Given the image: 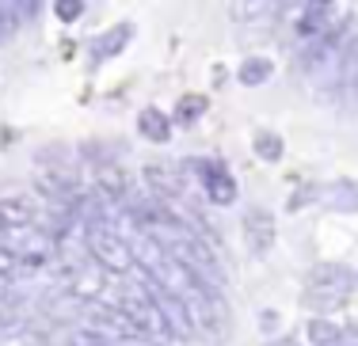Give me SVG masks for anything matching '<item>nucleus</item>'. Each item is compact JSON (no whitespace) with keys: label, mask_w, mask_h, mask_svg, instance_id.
<instances>
[{"label":"nucleus","mask_w":358,"mask_h":346,"mask_svg":"<svg viewBox=\"0 0 358 346\" xmlns=\"http://www.w3.org/2000/svg\"><path fill=\"white\" fill-rule=\"evenodd\" d=\"M110 308H118L126 319L134 324V331H138V339H152V343H168L176 339L172 327L164 324V316H160V308L152 305V297L145 293V285H122L118 289V297L110 301Z\"/></svg>","instance_id":"1"},{"label":"nucleus","mask_w":358,"mask_h":346,"mask_svg":"<svg viewBox=\"0 0 358 346\" xmlns=\"http://www.w3.org/2000/svg\"><path fill=\"white\" fill-rule=\"evenodd\" d=\"M351 293V270L343 263H320L309 270L305 278V293H301V305L313 312H331L339 308Z\"/></svg>","instance_id":"2"},{"label":"nucleus","mask_w":358,"mask_h":346,"mask_svg":"<svg viewBox=\"0 0 358 346\" xmlns=\"http://www.w3.org/2000/svg\"><path fill=\"white\" fill-rule=\"evenodd\" d=\"M183 305H187L191 331H202L210 339L225 335V305H221V293H183Z\"/></svg>","instance_id":"3"},{"label":"nucleus","mask_w":358,"mask_h":346,"mask_svg":"<svg viewBox=\"0 0 358 346\" xmlns=\"http://www.w3.org/2000/svg\"><path fill=\"white\" fill-rule=\"evenodd\" d=\"M88 251H92V263L103 270H130L134 266V248L118 236V229H92Z\"/></svg>","instance_id":"4"},{"label":"nucleus","mask_w":358,"mask_h":346,"mask_svg":"<svg viewBox=\"0 0 358 346\" xmlns=\"http://www.w3.org/2000/svg\"><path fill=\"white\" fill-rule=\"evenodd\" d=\"M191 164H194V172H199L206 194L217 202V206H229V202L236 198V179L229 175V167L221 164V160H191Z\"/></svg>","instance_id":"5"},{"label":"nucleus","mask_w":358,"mask_h":346,"mask_svg":"<svg viewBox=\"0 0 358 346\" xmlns=\"http://www.w3.org/2000/svg\"><path fill=\"white\" fill-rule=\"evenodd\" d=\"M145 183H149V190L157 202H183L187 198V183H183V175H179V167L149 164L145 167Z\"/></svg>","instance_id":"6"},{"label":"nucleus","mask_w":358,"mask_h":346,"mask_svg":"<svg viewBox=\"0 0 358 346\" xmlns=\"http://www.w3.org/2000/svg\"><path fill=\"white\" fill-rule=\"evenodd\" d=\"M244 240H248L252 255L271 251V243H275V221H271V213L263 206H252L248 213H244Z\"/></svg>","instance_id":"7"},{"label":"nucleus","mask_w":358,"mask_h":346,"mask_svg":"<svg viewBox=\"0 0 358 346\" xmlns=\"http://www.w3.org/2000/svg\"><path fill=\"white\" fill-rule=\"evenodd\" d=\"M331 15H336L331 4H305L301 15H297V35L301 38H324L331 27Z\"/></svg>","instance_id":"8"},{"label":"nucleus","mask_w":358,"mask_h":346,"mask_svg":"<svg viewBox=\"0 0 358 346\" xmlns=\"http://www.w3.org/2000/svg\"><path fill=\"white\" fill-rule=\"evenodd\" d=\"M31 327V316H27V301H8L0 308V343H12L20 339L23 331Z\"/></svg>","instance_id":"9"},{"label":"nucleus","mask_w":358,"mask_h":346,"mask_svg":"<svg viewBox=\"0 0 358 346\" xmlns=\"http://www.w3.org/2000/svg\"><path fill=\"white\" fill-rule=\"evenodd\" d=\"M336 88L343 91V96H355L358 91V38L347 42L343 57H339V65H336Z\"/></svg>","instance_id":"10"},{"label":"nucleus","mask_w":358,"mask_h":346,"mask_svg":"<svg viewBox=\"0 0 358 346\" xmlns=\"http://www.w3.org/2000/svg\"><path fill=\"white\" fill-rule=\"evenodd\" d=\"M138 130L149 141H157V145H164V141L172 137V122H168V114L157 111V107H145V111L138 114Z\"/></svg>","instance_id":"11"},{"label":"nucleus","mask_w":358,"mask_h":346,"mask_svg":"<svg viewBox=\"0 0 358 346\" xmlns=\"http://www.w3.org/2000/svg\"><path fill=\"white\" fill-rule=\"evenodd\" d=\"M130 35H134L130 23H118V27H110L107 35H99V38H96V46H92V57H96V61H103V57L118 54V50L126 46V38H130Z\"/></svg>","instance_id":"12"},{"label":"nucleus","mask_w":358,"mask_h":346,"mask_svg":"<svg viewBox=\"0 0 358 346\" xmlns=\"http://www.w3.org/2000/svg\"><path fill=\"white\" fill-rule=\"evenodd\" d=\"M328 206L339 209V213H358V183L339 179L328 187Z\"/></svg>","instance_id":"13"},{"label":"nucleus","mask_w":358,"mask_h":346,"mask_svg":"<svg viewBox=\"0 0 358 346\" xmlns=\"http://www.w3.org/2000/svg\"><path fill=\"white\" fill-rule=\"evenodd\" d=\"M309 343L313 346H336L339 343V327L331 324V319H324V316H317V319H309Z\"/></svg>","instance_id":"14"},{"label":"nucleus","mask_w":358,"mask_h":346,"mask_svg":"<svg viewBox=\"0 0 358 346\" xmlns=\"http://www.w3.org/2000/svg\"><path fill=\"white\" fill-rule=\"evenodd\" d=\"M271 73H275V69H271L267 57H248V61L241 65V73H236V77H241V84H252V88H255V84H263Z\"/></svg>","instance_id":"15"},{"label":"nucleus","mask_w":358,"mask_h":346,"mask_svg":"<svg viewBox=\"0 0 358 346\" xmlns=\"http://www.w3.org/2000/svg\"><path fill=\"white\" fill-rule=\"evenodd\" d=\"M255 156L259 160H278L282 156V137H278V133H255Z\"/></svg>","instance_id":"16"},{"label":"nucleus","mask_w":358,"mask_h":346,"mask_svg":"<svg viewBox=\"0 0 358 346\" xmlns=\"http://www.w3.org/2000/svg\"><path fill=\"white\" fill-rule=\"evenodd\" d=\"M206 99L202 96H183L179 99V107H176V118H179V126H187V122H194V118H199L202 111H206Z\"/></svg>","instance_id":"17"},{"label":"nucleus","mask_w":358,"mask_h":346,"mask_svg":"<svg viewBox=\"0 0 358 346\" xmlns=\"http://www.w3.org/2000/svg\"><path fill=\"white\" fill-rule=\"evenodd\" d=\"M54 12H57V20L73 23V20H80V12H84V0H57V4H54Z\"/></svg>","instance_id":"18"},{"label":"nucleus","mask_w":358,"mask_h":346,"mask_svg":"<svg viewBox=\"0 0 358 346\" xmlns=\"http://www.w3.org/2000/svg\"><path fill=\"white\" fill-rule=\"evenodd\" d=\"M12 35H15V12H12V4H0V46Z\"/></svg>","instance_id":"19"},{"label":"nucleus","mask_w":358,"mask_h":346,"mask_svg":"<svg viewBox=\"0 0 358 346\" xmlns=\"http://www.w3.org/2000/svg\"><path fill=\"white\" fill-rule=\"evenodd\" d=\"M278 324V312H263V327H267V331H271V327H275Z\"/></svg>","instance_id":"20"},{"label":"nucleus","mask_w":358,"mask_h":346,"mask_svg":"<svg viewBox=\"0 0 358 346\" xmlns=\"http://www.w3.org/2000/svg\"><path fill=\"white\" fill-rule=\"evenodd\" d=\"M267 346H301L297 339H275V343H267Z\"/></svg>","instance_id":"21"},{"label":"nucleus","mask_w":358,"mask_h":346,"mask_svg":"<svg viewBox=\"0 0 358 346\" xmlns=\"http://www.w3.org/2000/svg\"><path fill=\"white\" fill-rule=\"evenodd\" d=\"M0 285H4V282H0Z\"/></svg>","instance_id":"22"}]
</instances>
